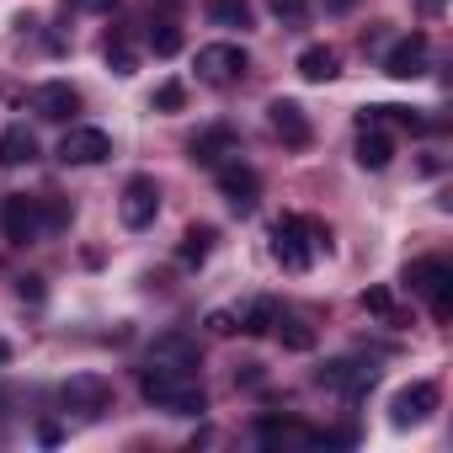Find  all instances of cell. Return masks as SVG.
Masks as SVG:
<instances>
[{
	"label": "cell",
	"instance_id": "obj_25",
	"mask_svg": "<svg viewBox=\"0 0 453 453\" xmlns=\"http://www.w3.org/2000/svg\"><path fill=\"white\" fill-rule=\"evenodd\" d=\"M273 320H278V304H273V299H251V310L241 315V331H246V336H267Z\"/></svg>",
	"mask_w": 453,
	"mask_h": 453
},
{
	"label": "cell",
	"instance_id": "obj_12",
	"mask_svg": "<svg viewBox=\"0 0 453 453\" xmlns=\"http://www.w3.org/2000/svg\"><path fill=\"white\" fill-rule=\"evenodd\" d=\"M107 155H112V139L102 128H70L59 139V160L65 165H102Z\"/></svg>",
	"mask_w": 453,
	"mask_h": 453
},
{
	"label": "cell",
	"instance_id": "obj_21",
	"mask_svg": "<svg viewBox=\"0 0 453 453\" xmlns=\"http://www.w3.org/2000/svg\"><path fill=\"white\" fill-rule=\"evenodd\" d=\"M257 442H310V426H299V421H288V416H262L257 421Z\"/></svg>",
	"mask_w": 453,
	"mask_h": 453
},
{
	"label": "cell",
	"instance_id": "obj_3",
	"mask_svg": "<svg viewBox=\"0 0 453 453\" xmlns=\"http://www.w3.org/2000/svg\"><path fill=\"white\" fill-rule=\"evenodd\" d=\"M405 283L432 304V320H448L453 315V267L442 257H421L405 267Z\"/></svg>",
	"mask_w": 453,
	"mask_h": 453
},
{
	"label": "cell",
	"instance_id": "obj_16",
	"mask_svg": "<svg viewBox=\"0 0 453 453\" xmlns=\"http://www.w3.org/2000/svg\"><path fill=\"white\" fill-rule=\"evenodd\" d=\"M395 160V139L379 123H357V165L363 171H384Z\"/></svg>",
	"mask_w": 453,
	"mask_h": 453
},
{
	"label": "cell",
	"instance_id": "obj_19",
	"mask_svg": "<svg viewBox=\"0 0 453 453\" xmlns=\"http://www.w3.org/2000/svg\"><path fill=\"white\" fill-rule=\"evenodd\" d=\"M203 12H208V22L213 27H251L257 22V12H251V0H203Z\"/></svg>",
	"mask_w": 453,
	"mask_h": 453
},
{
	"label": "cell",
	"instance_id": "obj_33",
	"mask_svg": "<svg viewBox=\"0 0 453 453\" xmlns=\"http://www.w3.org/2000/svg\"><path fill=\"white\" fill-rule=\"evenodd\" d=\"M0 363H12V347H6V342H0Z\"/></svg>",
	"mask_w": 453,
	"mask_h": 453
},
{
	"label": "cell",
	"instance_id": "obj_23",
	"mask_svg": "<svg viewBox=\"0 0 453 453\" xmlns=\"http://www.w3.org/2000/svg\"><path fill=\"white\" fill-rule=\"evenodd\" d=\"M150 49H155V59L181 54V27H176V17H155V22H150Z\"/></svg>",
	"mask_w": 453,
	"mask_h": 453
},
{
	"label": "cell",
	"instance_id": "obj_24",
	"mask_svg": "<svg viewBox=\"0 0 453 453\" xmlns=\"http://www.w3.org/2000/svg\"><path fill=\"white\" fill-rule=\"evenodd\" d=\"M363 310H368V315H379L384 326H400V304H395V294H389L384 283L363 288Z\"/></svg>",
	"mask_w": 453,
	"mask_h": 453
},
{
	"label": "cell",
	"instance_id": "obj_26",
	"mask_svg": "<svg viewBox=\"0 0 453 453\" xmlns=\"http://www.w3.org/2000/svg\"><path fill=\"white\" fill-rule=\"evenodd\" d=\"M208 251H213V230H208V224L187 230V241H181V262H187V267H203V262H208Z\"/></svg>",
	"mask_w": 453,
	"mask_h": 453
},
{
	"label": "cell",
	"instance_id": "obj_8",
	"mask_svg": "<svg viewBox=\"0 0 453 453\" xmlns=\"http://www.w3.org/2000/svg\"><path fill=\"white\" fill-rule=\"evenodd\" d=\"M213 171H219V192H224V203H230L235 213H251V208L262 203V176H257L251 165L224 160V165H213Z\"/></svg>",
	"mask_w": 453,
	"mask_h": 453
},
{
	"label": "cell",
	"instance_id": "obj_15",
	"mask_svg": "<svg viewBox=\"0 0 453 453\" xmlns=\"http://www.w3.org/2000/svg\"><path fill=\"white\" fill-rule=\"evenodd\" d=\"M192 160L197 165H224V160H230L235 155V128L230 123H213V128H203V134H192Z\"/></svg>",
	"mask_w": 453,
	"mask_h": 453
},
{
	"label": "cell",
	"instance_id": "obj_6",
	"mask_svg": "<svg viewBox=\"0 0 453 453\" xmlns=\"http://www.w3.org/2000/svg\"><path fill=\"white\" fill-rule=\"evenodd\" d=\"M246 70H251V54L241 43H208V49H197V81H208V86H235Z\"/></svg>",
	"mask_w": 453,
	"mask_h": 453
},
{
	"label": "cell",
	"instance_id": "obj_31",
	"mask_svg": "<svg viewBox=\"0 0 453 453\" xmlns=\"http://www.w3.org/2000/svg\"><path fill=\"white\" fill-rule=\"evenodd\" d=\"M38 283H43V278H22V299H33V304H38V299H43V288H38Z\"/></svg>",
	"mask_w": 453,
	"mask_h": 453
},
{
	"label": "cell",
	"instance_id": "obj_11",
	"mask_svg": "<svg viewBox=\"0 0 453 453\" xmlns=\"http://www.w3.org/2000/svg\"><path fill=\"white\" fill-rule=\"evenodd\" d=\"M426 54H432L426 33H411V38H400V43L384 54V75H389V81H416V75H426Z\"/></svg>",
	"mask_w": 453,
	"mask_h": 453
},
{
	"label": "cell",
	"instance_id": "obj_5",
	"mask_svg": "<svg viewBox=\"0 0 453 453\" xmlns=\"http://www.w3.org/2000/svg\"><path fill=\"white\" fill-rule=\"evenodd\" d=\"M59 405L75 411V416H107L112 411V379H102V373H70L59 384Z\"/></svg>",
	"mask_w": 453,
	"mask_h": 453
},
{
	"label": "cell",
	"instance_id": "obj_18",
	"mask_svg": "<svg viewBox=\"0 0 453 453\" xmlns=\"http://www.w3.org/2000/svg\"><path fill=\"white\" fill-rule=\"evenodd\" d=\"M150 357H155V363H181V368H197V342H192V336H181V331H165V336H155Z\"/></svg>",
	"mask_w": 453,
	"mask_h": 453
},
{
	"label": "cell",
	"instance_id": "obj_32",
	"mask_svg": "<svg viewBox=\"0 0 453 453\" xmlns=\"http://www.w3.org/2000/svg\"><path fill=\"white\" fill-rule=\"evenodd\" d=\"M75 6H91V12H107V6H118V0H75Z\"/></svg>",
	"mask_w": 453,
	"mask_h": 453
},
{
	"label": "cell",
	"instance_id": "obj_10",
	"mask_svg": "<svg viewBox=\"0 0 453 453\" xmlns=\"http://www.w3.org/2000/svg\"><path fill=\"white\" fill-rule=\"evenodd\" d=\"M27 102H33V112H38L43 123H70V118L81 112V91H75L70 81H43Z\"/></svg>",
	"mask_w": 453,
	"mask_h": 453
},
{
	"label": "cell",
	"instance_id": "obj_14",
	"mask_svg": "<svg viewBox=\"0 0 453 453\" xmlns=\"http://www.w3.org/2000/svg\"><path fill=\"white\" fill-rule=\"evenodd\" d=\"M315 379H320V389H336V395H363V389H373V363L336 357V363H326Z\"/></svg>",
	"mask_w": 453,
	"mask_h": 453
},
{
	"label": "cell",
	"instance_id": "obj_22",
	"mask_svg": "<svg viewBox=\"0 0 453 453\" xmlns=\"http://www.w3.org/2000/svg\"><path fill=\"white\" fill-rule=\"evenodd\" d=\"M273 331H278V342H283L288 352H315V331H310V326H304L299 315H283V310H278Z\"/></svg>",
	"mask_w": 453,
	"mask_h": 453
},
{
	"label": "cell",
	"instance_id": "obj_27",
	"mask_svg": "<svg viewBox=\"0 0 453 453\" xmlns=\"http://www.w3.org/2000/svg\"><path fill=\"white\" fill-rule=\"evenodd\" d=\"M102 54H107V65H112V70H118V75H134V65H139V59H134V49H128V38H123V33H112V38H107V49H102Z\"/></svg>",
	"mask_w": 453,
	"mask_h": 453
},
{
	"label": "cell",
	"instance_id": "obj_1",
	"mask_svg": "<svg viewBox=\"0 0 453 453\" xmlns=\"http://www.w3.org/2000/svg\"><path fill=\"white\" fill-rule=\"evenodd\" d=\"M139 395H144L155 411H171V416H197V411H208V389H203L197 368H181V363H155V357H144V368H139Z\"/></svg>",
	"mask_w": 453,
	"mask_h": 453
},
{
	"label": "cell",
	"instance_id": "obj_2",
	"mask_svg": "<svg viewBox=\"0 0 453 453\" xmlns=\"http://www.w3.org/2000/svg\"><path fill=\"white\" fill-rule=\"evenodd\" d=\"M320 251H331V230H326L320 219H310V213H283V219L273 224V257L283 262V273H310Z\"/></svg>",
	"mask_w": 453,
	"mask_h": 453
},
{
	"label": "cell",
	"instance_id": "obj_4",
	"mask_svg": "<svg viewBox=\"0 0 453 453\" xmlns=\"http://www.w3.org/2000/svg\"><path fill=\"white\" fill-rule=\"evenodd\" d=\"M0 230H6L12 246H33L43 241V197H27V192H12L6 203H0Z\"/></svg>",
	"mask_w": 453,
	"mask_h": 453
},
{
	"label": "cell",
	"instance_id": "obj_30",
	"mask_svg": "<svg viewBox=\"0 0 453 453\" xmlns=\"http://www.w3.org/2000/svg\"><path fill=\"white\" fill-rule=\"evenodd\" d=\"M208 331H213V336H230V331H241V320H235L230 310H213V315H208Z\"/></svg>",
	"mask_w": 453,
	"mask_h": 453
},
{
	"label": "cell",
	"instance_id": "obj_29",
	"mask_svg": "<svg viewBox=\"0 0 453 453\" xmlns=\"http://www.w3.org/2000/svg\"><path fill=\"white\" fill-rule=\"evenodd\" d=\"M267 6H273V17H283V22H304L310 0H267Z\"/></svg>",
	"mask_w": 453,
	"mask_h": 453
},
{
	"label": "cell",
	"instance_id": "obj_28",
	"mask_svg": "<svg viewBox=\"0 0 453 453\" xmlns=\"http://www.w3.org/2000/svg\"><path fill=\"white\" fill-rule=\"evenodd\" d=\"M181 102H187V86H181V81L155 86V112H181Z\"/></svg>",
	"mask_w": 453,
	"mask_h": 453
},
{
	"label": "cell",
	"instance_id": "obj_17",
	"mask_svg": "<svg viewBox=\"0 0 453 453\" xmlns=\"http://www.w3.org/2000/svg\"><path fill=\"white\" fill-rule=\"evenodd\" d=\"M299 75H304V81H315V86H326V81H336V75H342V54H336L331 43H310V49L299 54Z\"/></svg>",
	"mask_w": 453,
	"mask_h": 453
},
{
	"label": "cell",
	"instance_id": "obj_7",
	"mask_svg": "<svg viewBox=\"0 0 453 453\" xmlns=\"http://www.w3.org/2000/svg\"><path fill=\"white\" fill-rule=\"evenodd\" d=\"M160 213V187L155 176H128L123 181V197H118V219L128 224V230H150Z\"/></svg>",
	"mask_w": 453,
	"mask_h": 453
},
{
	"label": "cell",
	"instance_id": "obj_13",
	"mask_svg": "<svg viewBox=\"0 0 453 453\" xmlns=\"http://www.w3.org/2000/svg\"><path fill=\"white\" fill-rule=\"evenodd\" d=\"M267 128H273L283 144H294V150L310 144V118H304V107L288 102V96H273V102H267Z\"/></svg>",
	"mask_w": 453,
	"mask_h": 453
},
{
	"label": "cell",
	"instance_id": "obj_9",
	"mask_svg": "<svg viewBox=\"0 0 453 453\" xmlns=\"http://www.w3.org/2000/svg\"><path fill=\"white\" fill-rule=\"evenodd\" d=\"M437 400H442L437 384H432V379H416V384H405V389L389 400V421H395V426H421V421L437 411Z\"/></svg>",
	"mask_w": 453,
	"mask_h": 453
},
{
	"label": "cell",
	"instance_id": "obj_20",
	"mask_svg": "<svg viewBox=\"0 0 453 453\" xmlns=\"http://www.w3.org/2000/svg\"><path fill=\"white\" fill-rule=\"evenodd\" d=\"M33 155H38V139L27 134V123H12L0 134V165H27Z\"/></svg>",
	"mask_w": 453,
	"mask_h": 453
}]
</instances>
